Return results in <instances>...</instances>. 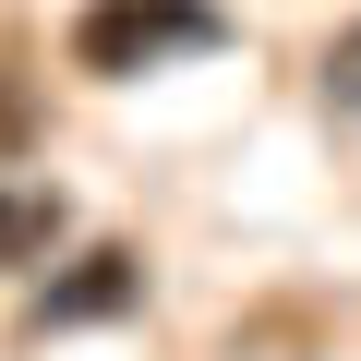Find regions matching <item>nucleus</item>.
<instances>
[{"instance_id":"obj_1","label":"nucleus","mask_w":361,"mask_h":361,"mask_svg":"<svg viewBox=\"0 0 361 361\" xmlns=\"http://www.w3.org/2000/svg\"><path fill=\"white\" fill-rule=\"evenodd\" d=\"M229 25L205 13V0H97V13L73 25V61L85 73H145L169 49H217Z\"/></svg>"},{"instance_id":"obj_2","label":"nucleus","mask_w":361,"mask_h":361,"mask_svg":"<svg viewBox=\"0 0 361 361\" xmlns=\"http://www.w3.org/2000/svg\"><path fill=\"white\" fill-rule=\"evenodd\" d=\"M61 241V193H0V265H25Z\"/></svg>"},{"instance_id":"obj_3","label":"nucleus","mask_w":361,"mask_h":361,"mask_svg":"<svg viewBox=\"0 0 361 361\" xmlns=\"http://www.w3.org/2000/svg\"><path fill=\"white\" fill-rule=\"evenodd\" d=\"M121 289H133V253H97V265H85V277H73V289H61L49 313H109Z\"/></svg>"},{"instance_id":"obj_4","label":"nucleus","mask_w":361,"mask_h":361,"mask_svg":"<svg viewBox=\"0 0 361 361\" xmlns=\"http://www.w3.org/2000/svg\"><path fill=\"white\" fill-rule=\"evenodd\" d=\"M37 145V97H25V73H0V169H13Z\"/></svg>"},{"instance_id":"obj_5","label":"nucleus","mask_w":361,"mask_h":361,"mask_svg":"<svg viewBox=\"0 0 361 361\" xmlns=\"http://www.w3.org/2000/svg\"><path fill=\"white\" fill-rule=\"evenodd\" d=\"M325 97L361 109V25H337V49H325Z\"/></svg>"}]
</instances>
